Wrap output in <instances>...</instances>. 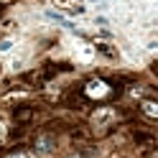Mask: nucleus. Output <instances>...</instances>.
I'll use <instances>...</instances> for the list:
<instances>
[{
	"label": "nucleus",
	"instance_id": "nucleus-3",
	"mask_svg": "<svg viewBox=\"0 0 158 158\" xmlns=\"http://www.w3.org/2000/svg\"><path fill=\"white\" fill-rule=\"evenodd\" d=\"M143 110H145L148 115H151V117H156V115H158V107H156L153 102H145V105H143Z\"/></svg>",
	"mask_w": 158,
	"mask_h": 158
},
{
	"label": "nucleus",
	"instance_id": "nucleus-1",
	"mask_svg": "<svg viewBox=\"0 0 158 158\" xmlns=\"http://www.w3.org/2000/svg\"><path fill=\"white\" fill-rule=\"evenodd\" d=\"M107 92H110V89H107V84L100 82V79H94V82L87 84V94H89V97H105Z\"/></svg>",
	"mask_w": 158,
	"mask_h": 158
},
{
	"label": "nucleus",
	"instance_id": "nucleus-5",
	"mask_svg": "<svg viewBox=\"0 0 158 158\" xmlns=\"http://www.w3.org/2000/svg\"><path fill=\"white\" fill-rule=\"evenodd\" d=\"M97 48H100L102 54H107V56H117V51H115V48H110V46H97Z\"/></svg>",
	"mask_w": 158,
	"mask_h": 158
},
{
	"label": "nucleus",
	"instance_id": "nucleus-6",
	"mask_svg": "<svg viewBox=\"0 0 158 158\" xmlns=\"http://www.w3.org/2000/svg\"><path fill=\"white\" fill-rule=\"evenodd\" d=\"M51 143H48V138H41V143H38V151H48Z\"/></svg>",
	"mask_w": 158,
	"mask_h": 158
},
{
	"label": "nucleus",
	"instance_id": "nucleus-4",
	"mask_svg": "<svg viewBox=\"0 0 158 158\" xmlns=\"http://www.w3.org/2000/svg\"><path fill=\"white\" fill-rule=\"evenodd\" d=\"M13 38H8V41H0V51H8V48H13Z\"/></svg>",
	"mask_w": 158,
	"mask_h": 158
},
{
	"label": "nucleus",
	"instance_id": "nucleus-2",
	"mask_svg": "<svg viewBox=\"0 0 158 158\" xmlns=\"http://www.w3.org/2000/svg\"><path fill=\"white\" fill-rule=\"evenodd\" d=\"M44 15L48 18V21H54V23H59V26H64V28H69V31H77V26H74L72 21H66V18H64V15H59L56 10H46Z\"/></svg>",
	"mask_w": 158,
	"mask_h": 158
},
{
	"label": "nucleus",
	"instance_id": "nucleus-7",
	"mask_svg": "<svg viewBox=\"0 0 158 158\" xmlns=\"http://www.w3.org/2000/svg\"><path fill=\"white\" fill-rule=\"evenodd\" d=\"M10 158H23V156H10Z\"/></svg>",
	"mask_w": 158,
	"mask_h": 158
}]
</instances>
